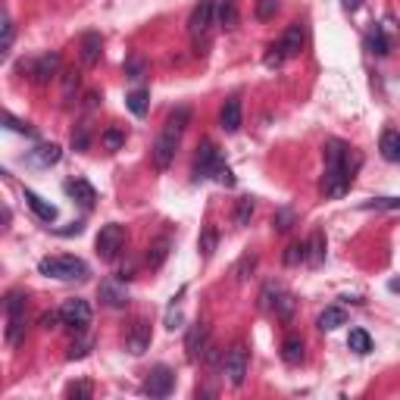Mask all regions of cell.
Segmentation results:
<instances>
[{
    "mask_svg": "<svg viewBox=\"0 0 400 400\" xmlns=\"http://www.w3.org/2000/svg\"><path fill=\"white\" fill-rule=\"evenodd\" d=\"M188 123H191V109L188 107H178L176 113H169V119H166L163 131H160V138H156L154 150H150L156 169H169V166H172V160H176V150H178V141H182V135H185V129H188Z\"/></svg>",
    "mask_w": 400,
    "mask_h": 400,
    "instance_id": "cell-1",
    "label": "cell"
},
{
    "mask_svg": "<svg viewBox=\"0 0 400 400\" xmlns=\"http://www.w3.org/2000/svg\"><path fill=\"white\" fill-rule=\"evenodd\" d=\"M38 272L48 278H60V282H72V278H85L88 266L78 257H44L38 263Z\"/></svg>",
    "mask_w": 400,
    "mask_h": 400,
    "instance_id": "cell-2",
    "label": "cell"
},
{
    "mask_svg": "<svg viewBox=\"0 0 400 400\" xmlns=\"http://www.w3.org/2000/svg\"><path fill=\"white\" fill-rule=\"evenodd\" d=\"M94 247H97V257L101 260H116L119 257V251L125 247V229L123 225H116V222H109V225H103L101 229V235H97V241H94Z\"/></svg>",
    "mask_w": 400,
    "mask_h": 400,
    "instance_id": "cell-3",
    "label": "cell"
},
{
    "mask_svg": "<svg viewBox=\"0 0 400 400\" xmlns=\"http://www.w3.org/2000/svg\"><path fill=\"white\" fill-rule=\"evenodd\" d=\"M222 375L229 379V385H244L247 379V347L244 344H231L229 353L222 357Z\"/></svg>",
    "mask_w": 400,
    "mask_h": 400,
    "instance_id": "cell-4",
    "label": "cell"
},
{
    "mask_svg": "<svg viewBox=\"0 0 400 400\" xmlns=\"http://www.w3.org/2000/svg\"><path fill=\"white\" fill-rule=\"evenodd\" d=\"M353 178V166H326V176H322V194L326 197H341L347 188H350Z\"/></svg>",
    "mask_w": 400,
    "mask_h": 400,
    "instance_id": "cell-5",
    "label": "cell"
},
{
    "mask_svg": "<svg viewBox=\"0 0 400 400\" xmlns=\"http://www.w3.org/2000/svg\"><path fill=\"white\" fill-rule=\"evenodd\" d=\"M213 16H216V0H200L194 10H191V19H188V32L194 41H200L213 25Z\"/></svg>",
    "mask_w": 400,
    "mask_h": 400,
    "instance_id": "cell-6",
    "label": "cell"
},
{
    "mask_svg": "<svg viewBox=\"0 0 400 400\" xmlns=\"http://www.w3.org/2000/svg\"><path fill=\"white\" fill-rule=\"evenodd\" d=\"M172 388H176V372H172L169 366H156V369H150L141 391L147 394V397H169Z\"/></svg>",
    "mask_w": 400,
    "mask_h": 400,
    "instance_id": "cell-7",
    "label": "cell"
},
{
    "mask_svg": "<svg viewBox=\"0 0 400 400\" xmlns=\"http://www.w3.org/2000/svg\"><path fill=\"white\" fill-rule=\"evenodd\" d=\"M60 322H63V326H69V328H78V332H82V328L91 322L88 300H78V297L66 300V304L60 306Z\"/></svg>",
    "mask_w": 400,
    "mask_h": 400,
    "instance_id": "cell-8",
    "label": "cell"
},
{
    "mask_svg": "<svg viewBox=\"0 0 400 400\" xmlns=\"http://www.w3.org/2000/svg\"><path fill=\"white\" fill-rule=\"evenodd\" d=\"M222 163L219 160V150L213 141H204V144H197V160H194V176L197 178H207L216 172V166Z\"/></svg>",
    "mask_w": 400,
    "mask_h": 400,
    "instance_id": "cell-9",
    "label": "cell"
},
{
    "mask_svg": "<svg viewBox=\"0 0 400 400\" xmlns=\"http://www.w3.org/2000/svg\"><path fill=\"white\" fill-rule=\"evenodd\" d=\"M150 326L144 322V319H138L135 326H131V332H129V338H125V347H129V353H135V357H141L144 350L150 347Z\"/></svg>",
    "mask_w": 400,
    "mask_h": 400,
    "instance_id": "cell-10",
    "label": "cell"
},
{
    "mask_svg": "<svg viewBox=\"0 0 400 400\" xmlns=\"http://www.w3.org/2000/svg\"><path fill=\"white\" fill-rule=\"evenodd\" d=\"M101 300L107 306H125L129 304V288L123 282H116V278H107L101 285Z\"/></svg>",
    "mask_w": 400,
    "mask_h": 400,
    "instance_id": "cell-11",
    "label": "cell"
},
{
    "mask_svg": "<svg viewBox=\"0 0 400 400\" xmlns=\"http://www.w3.org/2000/svg\"><path fill=\"white\" fill-rule=\"evenodd\" d=\"M219 125H222V131H229V135H235V131L241 129V101H238V97L225 101L222 113H219Z\"/></svg>",
    "mask_w": 400,
    "mask_h": 400,
    "instance_id": "cell-12",
    "label": "cell"
},
{
    "mask_svg": "<svg viewBox=\"0 0 400 400\" xmlns=\"http://www.w3.org/2000/svg\"><path fill=\"white\" fill-rule=\"evenodd\" d=\"M322 156H326V166H350V147L344 141H326L322 147Z\"/></svg>",
    "mask_w": 400,
    "mask_h": 400,
    "instance_id": "cell-13",
    "label": "cell"
},
{
    "mask_svg": "<svg viewBox=\"0 0 400 400\" xmlns=\"http://www.w3.org/2000/svg\"><path fill=\"white\" fill-rule=\"evenodd\" d=\"M101 54H103V41H101V34L97 32H88L82 38V63L85 66H97L101 63Z\"/></svg>",
    "mask_w": 400,
    "mask_h": 400,
    "instance_id": "cell-14",
    "label": "cell"
},
{
    "mask_svg": "<svg viewBox=\"0 0 400 400\" xmlns=\"http://www.w3.org/2000/svg\"><path fill=\"white\" fill-rule=\"evenodd\" d=\"M185 350H188V359H197L207 350V326L197 322V326L188 328V341H185Z\"/></svg>",
    "mask_w": 400,
    "mask_h": 400,
    "instance_id": "cell-15",
    "label": "cell"
},
{
    "mask_svg": "<svg viewBox=\"0 0 400 400\" xmlns=\"http://www.w3.org/2000/svg\"><path fill=\"white\" fill-rule=\"evenodd\" d=\"M66 194L75 197L82 207H94V200H97V191L91 188L85 178H72V182H66Z\"/></svg>",
    "mask_w": 400,
    "mask_h": 400,
    "instance_id": "cell-16",
    "label": "cell"
},
{
    "mask_svg": "<svg viewBox=\"0 0 400 400\" xmlns=\"http://www.w3.org/2000/svg\"><path fill=\"white\" fill-rule=\"evenodd\" d=\"M25 204L32 207V213L41 219V222H54V219H56V207L48 204L41 194H34V191H28V188H25Z\"/></svg>",
    "mask_w": 400,
    "mask_h": 400,
    "instance_id": "cell-17",
    "label": "cell"
},
{
    "mask_svg": "<svg viewBox=\"0 0 400 400\" xmlns=\"http://www.w3.org/2000/svg\"><path fill=\"white\" fill-rule=\"evenodd\" d=\"M56 66H60V56H56V54H44V56H41V60L34 63V69H32V75H34V82H38V85H48V82H50V78H54Z\"/></svg>",
    "mask_w": 400,
    "mask_h": 400,
    "instance_id": "cell-18",
    "label": "cell"
},
{
    "mask_svg": "<svg viewBox=\"0 0 400 400\" xmlns=\"http://www.w3.org/2000/svg\"><path fill=\"white\" fill-rule=\"evenodd\" d=\"M282 48H285L288 56L300 54V48H304V25H300V22H291V25L285 28V34H282Z\"/></svg>",
    "mask_w": 400,
    "mask_h": 400,
    "instance_id": "cell-19",
    "label": "cell"
},
{
    "mask_svg": "<svg viewBox=\"0 0 400 400\" xmlns=\"http://www.w3.org/2000/svg\"><path fill=\"white\" fill-rule=\"evenodd\" d=\"M306 263L310 266L326 263V235L322 231H313V238L306 241Z\"/></svg>",
    "mask_w": 400,
    "mask_h": 400,
    "instance_id": "cell-20",
    "label": "cell"
},
{
    "mask_svg": "<svg viewBox=\"0 0 400 400\" xmlns=\"http://www.w3.org/2000/svg\"><path fill=\"white\" fill-rule=\"evenodd\" d=\"M316 326L322 328V332H335V328L347 326V313L341 310V306H328V310L316 319Z\"/></svg>",
    "mask_w": 400,
    "mask_h": 400,
    "instance_id": "cell-21",
    "label": "cell"
},
{
    "mask_svg": "<svg viewBox=\"0 0 400 400\" xmlns=\"http://www.w3.org/2000/svg\"><path fill=\"white\" fill-rule=\"evenodd\" d=\"M282 359H285L288 366L304 363V341H300L297 335H288L285 338V344H282Z\"/></svg>",
    "mask_w": 400,
    "mask_h": 400,
    "instance_id": "cell-22",
    "label": "cell"
},
{
    "mask_svg": "<svg viewBox=\"0 0 400 400\" xmlns=\"http://www.w3.org/2000/svg\"><path fill=\"white\" fill-rule=\"evenodd\" d=\"M379 150L388 163H400V131H385L379 141Z\"/></svg>",
    "mask_w": 400,
    "mask_h": 400,
    "instance_id": "cell-23",
    "label": "cell"
},
{
    "mask_svg": "<svg viewBox=\"0 0 400 400\" xmlns=\"http://www.w3.org/2000/svg\"><path fill=\"white\" fill-rule=\"evenodd\" d=\"M216 19L222 28L238 25V0H216Z\"/></svg>",
    "mask_w": 400,
    "mask_h": 400,
    "instance_id": "cell-24",
    "label": "cell"
},
{
    "mask_svg": "<svg viewBox=\"0 0 400 400\" xmlns=\"http://www.w3.org/2000/svg\"><path fill=\"white\" fill-rule=\"evenodd\" d=\"M169 247H172L169 238H160V241H154V244H150V251H147V266H150V269H160V266L166 263Z\"/></svg>",
    "mask_w": 400,
    "mask_h": 400,
    "instance_id": "cell-25",
    "label": "cell"
},
{
    "mask_svg": "<svg viewBox=\"0 0 400 400\" xmlns=\"http://www.w3.org/2000/svg\"><path fill=\"white\" fill-rule=\"evenodd\" d=\"M347 347H350L353 353H359V357H366V353L372 350V338H369V332H363V328H350Z\"/></svg>",
    "mask_w": 400,
    "mask_h": 400,
    "instance_id": "cell-26",
    "label": "cell"
},
{
    "mask_svg": "<svg viewBox=\"0 0 400 400\" xmlns=\"http://www.w3.org/2000/svg\"><path fill=\"white\" fill-rule=\"evenodd\" d=\"M216 244H219V231L213 229V225H207V229L200 231V241H197V247H200V257L210 260L213 253H216Z\"/></svg>",
    "mask_w": 400,
    "mask_h": 400,
    "instance_id": "cell-27",
    "label": "cell"
},
{
    "mask_svg": "<svg viewBox=\"0 0 400 400\" xmlns=\"http://www.w3.org/2000/svg\"><path fill=\"white\" fill-rule=\"evenodd\" d=\"M32 160L38 166H54L56 160H60V147H56V144H41V147L32 154Z\"/></svg>",
    "mask_w": 400,
    "mask_h": 400,
    "instance_id": "cell-28",
    "label": "cell"
},
{
    "mask_svg": "<svg viewBox=\"0 0 400 400\" xmlns=\"http://www.w3.org/2000/svg\"><path fill=\"white\" fill-rule=\"evenodd\" d=\"M10 326H7V344H19L22 335H25V313H19V316H7Z\"/></svg>",
    "mask_w": 400,
    "mask_h": 400,
    "instance_id": "cell-29",
    "label": "cell"
},
{
    "mask_svg": "<svg viewBox=\"0 0 400 400\" xmlns=\"http://www.w3.org/2000/svg\"><path fill=\"white\" fill-rule=\"evenodd\" d=\"M147 101H150V94H147L144 88L131 91V94L125 97V103H129V109H131L135 116H144V113H147Z\"/></svg>",
    "mask_w": 400,
    "mask_h": 400,
    "instance_id": "cell-30",
    "label": "cell"
},
{
    "mask_svg": "<svg viewBox=\"0 0 400 400\" xmlns=\"http://www.w3.org/2000/svg\"><path fill=\"white\" fill-rule=\"evenodd\" d=\"M369 50H372V54H379V56L388 54V38H385V28H381V25H375L372 34H369Z\"/></svg>",
    "mask_w": 400,
    "mask_h": 400,
    "instance_id": "cell-31",
    "label": "cell"
},
{
    "mask_svg": "<svg viewBox=\"0 0 400 400\" xmlns=\"http://www.w3.org/2000/svg\"><path fill=\"white\" fill-rule=\"evenodd\" d=\"M285 263H288V266L306 263V244H304V241H294V244H288V251H285Z\"/></svg>",
    "mask_w": 400,
    "mask_h": 400,
    "instance_id": "cell-32",
    "label": "cell"
},
{
    "mask_svg": "<svg viewBox=\"0 0 400 400\" xmlns=\"http://www.w3.org/2000/svg\"><path fill=\"white\" fill-rule=\"evenodd\" d=\"M75 91H78V72H75V69H69V72H63V101L72 103Z\"/></svg>",
    "mask_w": 400,
    "mask_h": 400,
    "instance_id": "cell-33",
    "label": "cell"
},
{
    "mask_svg": "<svg viewBox=\"0 0 400 400\" xmlns=\"http://www.w3.org/2000/svg\"><path fill=\"white\" fill-rule=\"evenodd\" d=\"M125 75H129L131 82H141L144 75H147V63H144L141 56H131V60L125 63Z\"/></svg>",
    "mask_w": 400,
    "mask_h": 400,
    "instance_id": "cell-34",
    "label": "cell"
},
{
    "mask_svg": "<svg viewBox=\"0 0 400 400\" xmlns=\"http://www.w3.org/2000/svg\"><path fill=\"white\" fill-rule=\"evenodd\" d=\"M272 310H275L278 319H291V313H294V297H291V294H278V300L272 304Z\"/></svg>",
    "mask_w": 400,
    "mask_h": 400,
    "instance_id": "cell-35",
    "label": "cell"
},
{
    "mask_svg": "<svg viewBox=\"0 0 400 400\" xmlns=\"http://www.w3.org/2000/svg\"><path fill=\"white\" fill-rule=\"evenodd\" d=\"M19 313H25V294L10 291L7 294V316H19Z\"/></svg>",
    "mask_w": 400,
    "mask_h": 400,
    "instance_id": "cell-36",
    "label": "cell"
},
{
    "mask_svg": "<svg viewBox=\"0 0 400 400\" xmlns=\"http://www.w3.org/2000/svg\"><path fill=\"white\" fill-rule=\"evenodd\" d=\"M253 216V200L244 197V200H238V210H235V225H247Z\"/></svg>",
    "mask_w": 400,
    "mask_h": 400,
    "instance_id": "cell-37",
    "label": "cell"
},
{
    "mask_svg": "<svg viewBox=\"0 0 400 400\" xmlns=\"http://www.w3.org/2000/svg\"><path fill=\"white\" fill-rule=\"evenodd\" d=\"M285 48H282V41H278V44H272V48H269V54H266V66H269V69H278V66H282V63H285Z\"/></svg>",
    "mask_w": 400,
    "mask_h": 400,
    "instance_id": "cell-38",
    "label": "cell"
},
{
    "mask_svg": "<svg viewBox=\"0 0 400 400\" xmlns=\"http://www.w3.org/2000/svg\"><path fill=\"white\" fill-rule=\"evenodd\" d=\"M123 141H125V135L119 129H107V131H103V147H107V150H119V147H123Z\"/></svg>",
    "mask_w": 400,
    "mask_h": 400,
    "instance_id": "cell-39",
    "label": "cell"
},
{
    "mask_svg": "<svg viewBox=\"0 0 400 400\" xmlns=\"http://www.w3.org/2000/svg\"><path fill=\"white\" fill-rule=\"evenodd\" d=\"M366 210H400V197H379V200H369Z\"/></svg>",
    "mask_w": 400,
    "mask_h": 400,
    "instance_id": "cell-40",
    "label": "cell"
},
{
    "mask_svg": "<svg viewBox=\"0 0 400 400\" xmlns=\"http://www.w3.org/2000/svg\"><path fill=\"white\" fill-rule=\"evenodd\" d=\"M66 397L88 400V397H91V385H88V381H75V385H69V388H66Z\"/></svg>",
    "mask_w": 400,
    "mask_h": 400,
    "instance_id": "cell-41",
    "label": "cell"
},
{
    "mask_svg": "<svg viewBox=\"0 0 400 400\" xmlns=\"http://www.w3.org/2000/svg\"><path fill=\"white\" fill-rule=\"evenodd\" d=\"M278 10V0H257V19H272Z\"/></svg>",
    "mask_w": 400,
    "mask_h": 400,
    "instance_id": "cell-42",
    "label": "cell"
},
{
    "mask_svg": "<svg viewBox=\"0 0 400 400\" xmlns=\"http://www.w3.org/2000/svg\"><path fill=\"white\" fill-rule=\"evenodd\" d=\"M10 44H13V22H10V16H3V41H0V50L10 54Z\"/></svg>",
    "mask_w": 400,
    "mask_h": 400,
    "instance_id": "cell-43",
    "label": "cell"
},
{
    "mask_svg": "<svg viewBox=\"0 0 400 400\" xmlns=\"http://www.w3.org/2000/svg\"><path fill=\"white\" fill-rule=\"evenodd\" d=\"M3 123H7V129H13V131H22V135H34V131L28 129L25 123H19V119H16L13 113H7V116H3Z\"/></svg>",
    "mask_w": 400,
    "mask_h": 400,
    "instance_id": "cell-44",
    "label": "cell"
},
{
    "mask_svg": "<svg viewBox=\"0 0 400 400\" xmlns=\"http://www.w3.org/2000/svg\"><path fill=\"white\" fill-rule=\"evenodd\" d=\"M213 176H216L219 185H229V188L235 185V176H231V169H229V166H222V163L216 166V172H213Z\"/></svg>",
    "mask_w": 400,
    "mask_h": 400,
    "instance_id": "cell-45",
    "label": "cell"
},
{
    "mask_svg": "<svg viewBox=\"0 0 400 400\" xmlns=\"http://www.w3.org/2000/svg\"><path fill=\"white\" fill-rule=\"evenodd\" d=\"M291 222H294V213H291V210H282V213L275 216V229H278V231H288V229H291Z\"/></svg>",
    "mask_w": 400,
    "mask_h": 400,
    "instance_id": "cell-46",
    "label": "cell"
},
{
    "mask_svg": "<svg viewBox=\"0 0 400 400\" xmlns=\"http://www.w3.org/2000/svg\"><path fill=\"white\" fill-rule=\"evenodd\" d=\"M72 147L75 150H85V147H88V131L78 129V135H72Z\"/></svg>",
    "mask_w": 400,
    "mask_h": 400,
    "instance_id": "cell-47",
    "label": "cell"
},
{
    "mask_svg": "<svg viewBox=\"0 0 400 400\" xmlns=\"http://www.w3.org/2000/svg\"><path fill=\"white\" fill-rule=\"evenodd\" d=\"M341 7H344L347 13H357V10L363 7V0H341Z\"/></svg>",
    "mask_w": 400,
    "mask_h": 400,
    "instance_id": "cell-48",
    "label": "cell"
},
{
    "mask_svg": "<svg viewBox=\"0 0 400 400\" xmlns=\"http://www.w3.org/2000/svg\"><path fill=\"white\" fill-rule=\"evenodd\" d=\"M56 319H60V313H44V316H41V326H44V328H50V326L56 322Z\"/></svg>",
    "mask_w": 400,
    "mask_h": 400,
    "instance_id": "cell-49",
    "label": "cell"
}]
</instances>
